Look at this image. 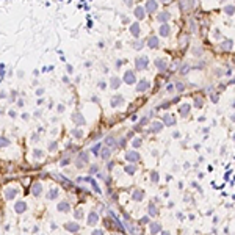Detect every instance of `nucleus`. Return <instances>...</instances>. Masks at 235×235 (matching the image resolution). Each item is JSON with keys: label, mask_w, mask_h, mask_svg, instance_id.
I'll return each mask as SVG.
<instances>
[{"label": "nucleus", "mask_w": 235, "mask_h": 235, "mask_svg": "<svg viewBox=\"0 0 235 235\" xmlns=\"http://www.w3.org/2000/svg\"><path fill=\"white\" fill-rule=\"evenodd\" d=\"M149 66V56L147 55H140L135 58V69L136 71H144Z\"/></svg>", "instance_id": "nucleus-1"}, {"label": "nucleus", "mask_w": 235, "mask_h": 235, "mask_svg": "<svg viewBox=\"0 0 235 235\" xmlns=\"http://www.w3.org/2000/svg\"><path fill=\"white\" fill-rule=\"evenodd\" d=\"M122 82H124L125 85H135V82H136V74H135V71H132V69L125 71V72H124V77H122Z\"/></svg>", "instance_id": "nucleus-2"}, {"label": "nucleus", "mask_w": 235, "mask_h": 235, "mask_svg": "<svg viewBox=\"0 0 235 235\" xmlns=\"http://www.w3.org/2000/svg\"><path fill=\"white\" fill-rule=\"evenodd\" d=\"M144 10L147 14H152L158 10V3H157V0H146V5H144Z\"/></svg>", "instance_id": "nucleus-3"}, {"label": "nucleus", "mask_w": 235, "mask_h": 235, "mask_svg": "<svg viewBox=\"0 0 235 235\" xmlns=\"http://www.w3.org/2000/svg\"><path fill=\"white\" fill-rule=\"evenodd\" d=\"M146 44H147V47H150V49H158L160 47V39H158V36H149L147 39H146Z\"/></svg>", "instance_id": "nucleus-4"}, {"label": "nucleus", "mask_w": 235, "mask_h": 235, "mask_svg": "<svg viewBox=\"0 0 235 235\" xmlns=\"http://www.w3.org/2000/svg\"><path fill=\"white\" fill-rule=\"evenodd\" d=\"M149 86H150V83H149V80H146V78H141V80L136 83V93H144V91H147L149 89Z\"/></svg>", "instance_id": "nucleus-5"}, {"label": "nucleus", "mask_w": 235, "mask_h": 235, "mask_svg": "<svg viewBox=\"0 0 235 235\" xmlns=\"http://www.w3.org/2000/svg\"><path fill=\"white\" fill-rule=\"evenodd\" d=\"M133 14H135V17L138 19V21H143V19L146 17V10H144V6H135V10H133Z\"/></svg>", "instance_id": "nucleus-6"}, {"label": "nucleus", "mask_w": 235, "mask_h": 235, "mask_svg": "<svg viewBox=\"0 0 235 235\" xmlns=\"http://www.w3.org/2000/svg\"><path fill=\"white\" fill-rule=\"evenodd\" d=\"M110 104H111V107H119V105H122L124 104V97L121 96V94H114L111 99H110Z\"/></svg>", "instance_id": "nucleus-7"}, {"label": "nucleus", "mask_w": 235, "mask_h": 235, "mask_svg": "<svg viewBox=\"0 0 235 235\" xmlns=\"http://www.w3.org/2000/svg\"><path fill=\"white\" fill-rule=\"evenodd\" d=\"M155 68L158 69L160 72L166 71V68H168V61H166V58H157V60H155Z\"/></svg>", "instance_id": "nucleus-8"}, {"label": "nucleus", "mask_w": 235, "mask_h": 235, "mask_svg": "<svg viewBox=\"0 0 235 235\" xmlns=\"http://www.w3.org/2000/svg\"><path fill=\"white\" fill-rule=\"evenodd\" d=\"M169 19H171V13L169 11H162V13L157 14V21H158L160 24H166Z\"/></svg>", "instance_id": "nucleus-9"}, {"label": "nucleus", "mask_w": 235, "mask_h": 235, "mask_svg": "<svg viewBox=\"0 0 235 235\" xmlns=\"http://www.w3.org/2000/svg\"><path fill=\"white\" fill-rule=\"evenodd\" d=\"M130 33H132L135 38H140V35H141V27H140V24H138V22L130 24Z\"/></svg>", "instance_id": "nucleus-10"}, {"label": "nucleus", "mask_w": 235, "mask_h": 235, "mask_svg": "<svg viewBox=\"0 0 235 235\" xmlns=\"http://www.w3.org/2000/svg\"><path fill=\"white\" fill-rule=\"evenodd\" d=\"M169 33H171V27L168 24H162L160 28H158V35L163 36V38H166V36H169Z\"/></svg>", "instance_id": "nucleus-11"}, {"label": "nucleus", "mask_w": 235, "mask_h": 235, "mask_svg": "<svg viewBox=\"0 0 235 235\" xmlns=\"http://www.w3.org/2000/svg\"><path fill=\"white\" fill-rule=\"evenodd\" d=\"M220 47H221V50H232L233 49V41L232 39H224V41H221Z\"/></svg>", "instance_id": "nucleus-12"}, {"label": "nucleus", "mask_w": 235, "mask_h": 235, "mask_svg": "<svg viewBox=\"0 0 235 235\" xmlns=\"http://www.w3.org/2000/svg\"><path fill=\"white\" fill-rule=\"evenodd\" d=\"M121 83H122V80H121V78H118V77H111L110 78V88L111 89H118L121 86Z\"/></svg>", "instance_id": "nucleus-13"}, {"label": "nucleus", "mask_w": 235, "mask_h": 235, "mask_svg": "<svg viewBox=\"0 0 235 235\" xmlns=\"http://www.w3.org/2000/svg\"><path fill=\"white\" fill-rule=\"evenodd\" d=\"M179 111H180V116H182V118L188 116V114H190V105H188V104H182L180 108H179Z\"/></svg>", "instance_id": "nucleus-14"}, {"label": "nucleus", "mask_w": 235, "mask_h": 235, "mask_svg": "<svg viewBox=\"0 0 235 235\" xmlns=\"http://www.w3.org/2000/svg\"><path fill=\"white\" fill-rule=\"evenodd\" d=\"M72 121H74L75 124H85V118H83L80 113H74V114H72Z\"/></svg>", "instance_id": "nucleus-15"}, {"label": "nucleus", "mask_w": 235, "mask_h": 235, "mask_svg": "<svg viewBox=\"0 0 235 235\" xmlns=\"http://www.w3.org/2000/svg\"><path fill=\"white\" fill-rule=\"evenodd\" d=\"M223 11H224V14H227V16H233V14H235V5H226V6L223 8Z\"/></svg>", "instance_id": "nucleus-16"}, {"label": "nucleus", "mask_w": 235, "mask_h": 235, "mask_svg": "<svg viewBox=\"0 0 235 235\" xmlns=\"http://www.w3.org/2000/svg\"><path fill=\"white\" fill-rule=\"evenodd\" d=\"M16 194H17V190H14V188H6V191H5V198H6V199H13Z\"/></svg>", "instance_id": "nucleus-17"}, {"label": "nucleus", "mask_w": 235, "mask_h": 235, "mask_svg": "<svg viewBox=\"0 0 235 235\" xmlns=\"http://www.w3.org/2000/svg\"><path fill=\"white\" fill-rule=\"evenodd\" d=\"M163 122L168 124V125H172L175 122V119H174V116H171V114H165L163 116Z\"/></svg>", "instance_id": "nucleus-18"}, {"label": "nucleus", "mask_w": 235, "mask_h": 235, "mask_svg": "<svg viewBox=\"0 0 235 235\" xmlns=\"http://www.w3.org/2000/svg\"><path fill=\"white\" fill-rule=\"evenodd\" d=\"M132 47H133L135 50H141V49L144 47V43H143V41H140V39H136V41H133Z\"/></svg>", "instance_id": "nucleus-19"}, {"label": "nucleus", "mask_w": 235, "mask_h": 235, "mask_svg": "<svg viewBox=\"0 0 235 235\" xmlns=\"http://www.w3.org/2000/svg\"><path fill=\"white\" fill-rule=\"evenodd\" d=\"M25 208H27V204H25V202H17V204H16V212H17V213L25 212Z\"/></svg>", "instance_id": "nucleus-20"}, {"label": "nucleus", "mask_w": 235, "mask_h": 235, "mask_svg": "<svg viewBox=\"0 0 235 235\" xmlns=\"http://www.w3.org/2000/svg\"><path fill=\"white\" fill-rule=\"evenodd\" d=\"M194 107L196 108H202L204 107V99L202 97H194Z\"/></svg>", "instance_id": "nucleus-21"}, {"label": "nucleus", "mask_w": 235, "mask_h": 235, "mask_svg": "<svg viewBox=\"0 0 235 235\" xmlns=\"http://www.w3.org/2000/svg\"><path fill=\"white\" fill-rule=\"evenodd\" d=\"M138 158H140V155L136 154V152H129V154H127V160H135V162H136Z\"/></svg>", "instance_id": "nucleus-22"}, {"label": "nucleus", "mask_w": 235, "mask_h": 235, "mask_svg": "<svg viewBox=\"0 0 235 235\" xmlns=\"http://www.w3.org/2000/svg\"><path fill=\"white\" fill-rule=\"evenodd\" d=\"M163 129V124L162 122H154L152 124V132H160Z\"/></svg>", "instance_id": "nucleus-23"}, {"label": "nucleus", "mask_w": 235, "mask_h": 235, "mask_svg": "<svg viewBox=\"0 0 235 235\" xmlns=\"http://www.w3.org/2000/svg\"><path fill=\"white\" fill-rule=\"evenodd\" d=\"M33 194H35V196L41 194V185H39V183H35V185H33Z\"/></svg>", "instance_id": "nucleus-24"}, {"label": "nucleus", "mask_w": 235, "mask_h": 235, "mask_svg": "<svg viewBox=\"0 0 235 235\" xmlns=\"http://www.w3.org/2000/svg\"><path fill=\"white\" fill-rule=\"evenodd\" d=\"M58 210H61V212H68V210H69L68 202H61V204H58Z\"/></svg>", "instance_id": "nucleus-25"}, {"label": "nucleus", "mask_w": 235, "mask_h": 235, "mask_svg": "<svg viewBox=\"0 0 235 235\" xmlns=\"http://www.w3.org/2000/svg\"><path fill=\"white\" fill-rule=\"evenodd\" d=\"M175 89H177L179 93H182V91L185 89V85H183V82H177V83H175Z\"/></svg>", "instance_id": "nucleus-26"}, {"label": "nucleus", "mask_w": 235, "mask_h": 235, "mask_svg": "<svg viewBox=\"0 0 235 235\" xmlns=\"http://www.w3.org/2000/svg\"><path fill=\"white\" fill-rule=\"evenodd\" d=\"M66 227H68L71 232H77V230H78V226H77V224H71V223H69V224H66Z\"/></svg>", "instance_id": "nucleus-27"}, {"label": "nucleus", "mask_w": 235, "mask_h": 235, "mask_svg": "<svg viewBox=\"0 0 235 235\" xmlns=\"http://www.w3.org/2000/svg\"><path fill=\"white\" fill-rule=\"evenodd\" d=\"M96 221H97V216H96V213H91V215H89V220H88V223H89V224H94Z\"/></svg>", "instance_id": "nucleus-28"}, {"label": "nucleus", "mask_w": 235, "mask_h": 235, "mask_svg": "<svg viewBox=\"0 0 235 235\" xmlns=\"http://www.w3.org/2000/svg\"><path fill=\"white\" fill-rule=\"evenodd\" d=\"M188 72H190V66H188V64H183V66H182V69H180V74H183V75H185V74H188Z\"/></svg>", "instance_id": "nucleus-29"}, {"label": "nucleus", "mask_w": 235, "mask_h": 235, "mask_svg": "<svg viewBox=\"0 0 235 235\" xmlns=\"http://www.w3.org/2000/svg\"><path fill=\"white\" fill-rule=\"evenodd\" d=\"M8 144H10V141L6 138H3V136H0V146L3 147V146H8Z\"/></svg>", "instance_id": "nucleus-30"}, {"label": "nucleus", "mask_w": 235, "mask_h": 235, "mask_svg": "<svg viewBox=\"0 0 235 235\" xmlns=\"http://www.w3.org/2000/svg\"><path fill=\"white\" fill-rule=\"evenodd\" d=\"M201 53H202V49H198V47L193 49V55L194 56H201Z\"/></svg>", "instance_id": "nucleus-31"}, {"label": "nucleus", "mask_w": 235, "mask_h": 235, "mask_svg": "<svg viewBox=\"0 0 235 235\" xmlns=\"http://www.w3.org/2000/svg\"><path fill=\"white\" fill-rule=\"evenodd\" d=\"M43 154H44L43 150H35V152H33V155L36 157V158H43Z\"/></svg>", "instance_id": "nucleus-32"}, {"label": "nucleus", "mask_w": 235, "mask_h": 235, "mask_svg": "<svg viewBox=\"0 0 235 235\" xmlns=\"http://www.w3.org/2000/svg\"><path fill=\"white\" fill-rule=\"evenodd\" d=\"M150 229H152V230H150L152 233H157V232H158V229H160V226H158V224H152Z\"/></svg>", "instance_id": "nucleus-33"}, {"label": "nucleus", "mask_w": 235, "mask_h": 235, "mask_svg": "<svg viewBox=\"0 0 235 235\" xmlns=\"http://www.w3.org/2000/svg\"><path fill=\"white\" fill-rule=\"evenodd\" d=\"M133 198H135L136 201H140V199H143V194H141V191H136V194H133Z\"/></svg>", "instance_id": "nucleus-34"}, {"label": "nucleus", "mask_w": 235, "mask_h": 235, "mask_svg": "<svg viewBox=\"0 0 235 235\" xmlns=\"http://www.w3.org/2000/svg\"><path fill=\"white\" fill-rule=\"evenodd\" d=\"M125 171H127L129 174H133V172L136 171V168H135V166H127V168H125Z\"/></svg>", "instance_id": "nucleus-35"}, {"label": "nucleus", "mask_w": 235, "mask_h": 235, "mask_svg": "<svg viewBox=\"0 0 235 235\" xmlns=\"http://www.w3.org/2000/svg\"><path fill=\"white\" fill-rule=\"evenodd\" d=\"M47 198H49V199H53V198H56V190H52V191H50V194L47 196Z\"/></svg>", "instance_id": "nucleus-36"}, {"label": "nucleus", "mask_w": 235, "mask_h": 235, "mask_svg": "<svg viewBox=\"0 0 235 235\" xmlns=\"http://www.w3.org/2000/svg\"><path fill=\"white\" fill-rule=\"evenodd\" d=\"M166 89H168V93H174V91H175V86H174V85H168Z\"/></svg>", "instance_id": "nucleus-37"}, {"label": "nucleus", "mask_w": 235, "mask_h": 235, "mask_svg": "<svg viewBox=\"0 0 235 235\" xmlns=\"http://www.w3.org/2000/svg\"><path fill=\"white\" fill-rule=\"evenodd\" d=\"M97 86H99L100 89H105V86H107V85H105V82H102V80H100L99 83H97Z\"/></svg>", "instance_id": "nucleus-38"}, {"label": "nucleus", "mask_w": 235, "mask_h": 235, "mask_svg": "<svg viewBox=\"0 0 235 235\" xmlns=\"http://www.w3.org/2000/svg\"><path fill=\"white\" fill-rule=\"evenodd\" d=\"M74 135L77 136V138H80V136H82V132L78 130V129H75V130H74Z\"/></svg>", "instance_id": "nucleus-39"}, {"label": "nucleus", "mask_w": 235, "mask_h": 235, "mask_svg": "<svg viewBox=\"0 0 235 235\" xmlns=\"http://www.w3.org/2000/svg\"><path fill=\"white\" fill-rule=\"evenodd\" d=\"M212 102H215V104L218 102V94H212Z\"/></svg>", "instance_id": "nucleus-40"}, {"label": "nucleus", "mask_w": 235, "mask_h": 235, "mask_svg": "<svg viewBox=\"0 0 235 235\" xmlns=\"http://www.w3.org/2000/svg\"><path fill=\"white\" fill-rule=\"evenodd\" d=\"M122 64H124V61H122V60H118V61H116V68H121Z\"/></svg>", "instance_id": "nucleus-41"}, {"label": "nucleus", "mask_w": 235, "mask_h": 235, "mask_svg": "<svg viewBox=\"0 0 235 235\" xmlns=\"http://www.w3.org/2000/svg\"><path fill=\"white\" fill-rule=\"evenodd\" d=\"M36 94H38V96H43V94H44V89H43V88H39V89L36 91Z\"/></svg>", "instance_id": "nucleus-42"}, {"label": "nucleus", "mask_w": 235, "mask_h": 235, "mask_svg": "<svg viewBox=\"0 0 235 235\" xmlns=\"http://www.w3.org/2000/svg\"><path fill=\"white\" fill-rule=\"evenodd\" d=\"M124 3H125L127 6H132V5H133V2H132V0H124Z\"/></svg>", "instance_id": "nucleus-43"}, {"label": "nucleus", "mask_w": 235, "mask_h": 235, "mask_svg": "<svg viewBox=\"0 0 235 235\" xmlns=\"http://www.w3.org/2000/svg\"><path fill=\"white\" fill-rule=\"evenodd\" d=\"M122 22H124V24H129V22H130V21H129V17H125V16H122Z\"/></svg>", "instance_id": "nucleus-44"}, {"label": "nucleus", "mask_w": 235, "mask_h": 235, "mask_svg": "<svg viewBox=\"0 0 235 235\" xmlns=\"http://www.w3.org/2000/svg\"><path fill=\"white\" fill-rule=\"evenodd\" d=\"M140 144H141V140H135L133 141V146H140Z\"/></svg>", "instance_id": "nucleus-45"}, {"label": "nucleus", "mask_w": 235, "mask_h": 235, "mask_svg": "<svg viewBox=\"0 0 235 235\" xmlns=\"http://www.w3.org/2000/svg\"><path fill=\"white\" fill-rule=\"evenodd\" d=\"M102 157H104V158H107V157H108V150H107V149L102 152Z\"/></svg>", "instance_id": "nucleus-46"}, {"label": "nucleus", "mask_w": 235, "mask_h": 235, "mask_svg": "<svg viewBox=\"0 0 235 235\" xmlns=\"http://www.w3.org/2000/svg\"><path fill=\"white\" fill-rule=\"evenodd\" d=\"M58 111L63 113V111H64V107H63V105H58Z\"/></svg>", "instance_id": "nucleus-47"}, {"label": "nucleus", "mask_w": 235, "mask_h": 235, "mask_svg": "<svg viewBox=\"0 0 235 235\" xmlns=\"http://www.w3.org/2000/svg\"><path fill=\"white\" fill-rule=\"evenodd\" d=\"M152 180L157 182V172H152Z\"/></svg>", "instance_id": "nucleus-48"}, {"label": "nucleus", "mask_w": 235, "mask_h": 235, "mask_svg": "<svg viewBox=\"0 0 235 235\" xmlns=\"http://www.w3.org/2000/svg\"><path fill=\"white\" fill-rule=\"evenodd\" d=\"M213 35H215V38H220V31H218V30H215V33H213Z\"/></svg>", "instance_id": "nucleus-49"}, {"label": "nucleus", "mask_w": 235, "mask_h": 235, "mask_svg": "<svg viewBox=\"0 0 235 235\" xmlns=\"http://www.w3.org/2000/svg\"><path fill=\"white\" fill-rule=\"evenodd\" d=\"M94 235H104V233H102L100 230H96V232H94Z\"/></svg>", "instance_id": "nucleus-50"}, {"label": "nucleus", "mask_w": 235, "mask_h": 235, "mask_svg": "<svg viewBox=\"0 0 235 235\" xmlns=\"http://www.w3.org/2000/svg\"><path fill=\"white\" fill-rule=\"evenodd\" d=\"M230 121H232V122H235V114H232V116H230Z\"/></svg>", "instance_id": "nucleus-51"}, {"label": "nucleus", "mask_w": 235, "mask_h": 235, "mask_svg": "<svg viewBox=\"0 0 235 235\" xmlns=\"http://www.w3.org/2000/svg\"><path fill=\"white\" fill-rule=\"evenodd\" d=\"M229 83H235V78H232V80H230V82H229Z\"/></svg>", "instance_id": "nucleus-52"}, {"label": "nucleus", "mask_w": 235, "mask_h": 235, "mask_svg": "<svg viewBox=\"0 0 235 235\" xmlns=\"http://www.w3.org/2000/svg\"><path fill=\"white\" fill-rule=\"evenodd\" d=\"M160 2H163V3H166V2H169V0H160Z\"/></svg>", "instance_id": "nucleus-53"}]
</instances>
